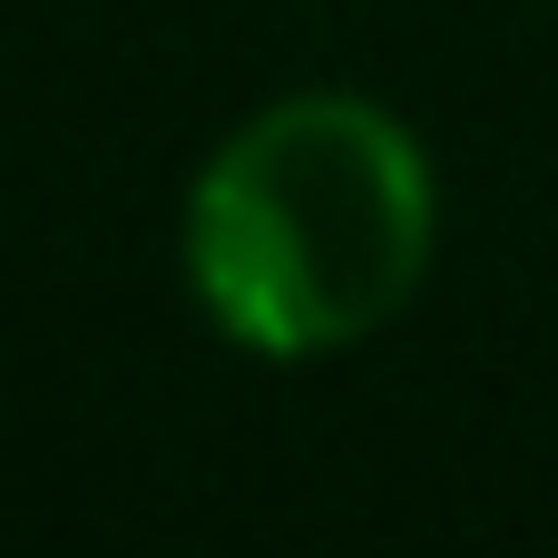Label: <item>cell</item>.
Instances as JSON below:
<instances>
[{"label": "cell", "mask_w": 558, "mask_h": 558, "mask_svg": "<svg viewBox=\"0 0 558 558\" xmlns=\"http://www.w3.org/2000/svg\"><path fill=\"white\" fill-rule=\"evenodd\" d=\"M441 235L422 137L353 88L255 108L186 186V294L255 363H324L383 333Z\"/></svg>", "instance_id": "6da1fadb"}]
</instances>
